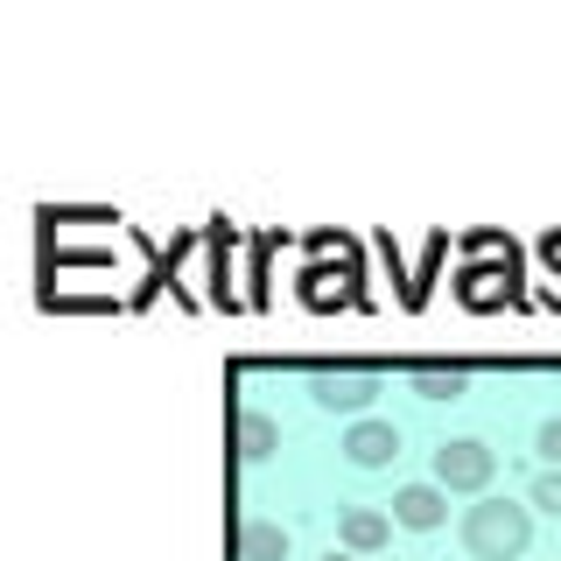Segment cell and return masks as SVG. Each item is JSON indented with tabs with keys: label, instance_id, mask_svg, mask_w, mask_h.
<instances>
[{
	"label": "cell",
	"instance_id": "cell-1",
	"mask_svg": "<svg viewBox=\"0 0 561 561\" xmlns=\"http://www.w3.org/2000/svg\"><path fill=\"white\" fill-rule=\"evenodd\" d=\"M463 548L470 561H519L534 548V505H513V499H484L463 505Z\"/></svg>",
	"mask_w": 561,
	"mask_h": 561
},
{
	"label": "cell",
	"instance_id": "cell-2",
	"mask_svg": "<svg viewBox=\"0 0 561 561\" xmlns=\"http://www.w3.org/2000/svg\"><path fill=\"white\" fill-rule=\"evenodd\" d=\"M379 393H386V373H373V365H337V373L323 365V373H309V400L323 414H351V421H358V414H373Z\"/></svg>",
	"mask_w": 561,
	"mask_h": 561
},
{
	"label": "cell",
	"instance_id": "cell-3",
	"mask_svg": "<svg viewBox=\"0 0 561 561\" xmlns=\"http://www.w3.org/2000/svg\"><path fill=\"white\" fill-rule=\"evenodd\" d=\"M491 478H499V449L478 443V435H456V443L435 449V484H443V491H470V499H484Z\"/></svg>",
	"mask_w": 561,
	"mask_h": 561
},
{
	"label": "cell",
	"instance_id": "cell-4",
	"mask_svg": "<svg viewBox=\"0 0 561 561\" xmlns=\"http://www.w3.org/2000/svg\"><path fill=\"white\" fill-rule=\"evenodd\" d=\"M400 456V428L393 421H379V414H358L344 428V463H358V470H386Z\"/></svg>",
	"mask_w": 561,
	"mask_h": 561
},
{
	"label": "cell",
	"instance_id": "cell-5",
	"mask_svg": "<svg viewBox=\"0 0 561 561\" xmlns=\"http://www.w3.org/2000/svg\"><path fill=\"white\" fill-rule=\"evenodd\" d=\"M393 519H400V526H414V534H435V526L449 519V491L435 484V478L400 484V491H393Z\"/></svg>",
	"mask_w": 561,
	"mask_h": 561
},
{
	"label": "cell",
	"instance_id": "cell-6",
	"mask_svg": "<svg viewBox=\"0 0 561 561\" xmlns=\"http://www.w3.org/2000/svg\"><path fill=\"white\" fill-rule=\"evenodd\" d=\"M456 295H463L470 309H491V302H519V260H505V267H470L456 280Z\"/></svg>",
	"mask_w": 561,
	"mask_h": 561
},
{
	"label": "cell",
	"instance_id": "cell-7",
	"mask_svg": "<svg viewBox=\"0 0 561 561\" xmlns=\"http://www.w3.org/2000/svg\"><path fill=\"white\" fill-rule=\"evenodd\" d=\"M337 540L351 554H379L386 540H393V513H379V505H351V513L337 519Z\"/></svg>",
	"mask_w": 561,
	"mask_h": 561
},
{
	"label": "cell",
	"instance_id": "cell-8",
	"mask_svg": "<svg viewBox=\"0 0 561 561\" xmlns=\"http://www.w3.org/2000/svg\"><path fill=\"white\" fill-rule=\"evenodd\" d=\"M239 561H288V526L253 513L239 526Z\"/></svg>",
	"mask_w": 561,
	"mask_h": 561
},
{
	"label": "cell",
	"instance_id": "cell-9",
	"mask_svg": "<svg viewBox=\"0 0 561 561\" xmlns=\"http://www.w3.org/2000/svg\"><path fill=\"white\" fill-rule=\"evenodd\" d=\"M274 449H280V421L260 414V408H239V456L245 463H267Z\"/></svg>",
	"mask_w": 561,
	"mask_h": 561
},
{
	"label": "cell",
	"instance_id": "cell-10",
	"mask_svg": "<svg viewBox=\"0 0 561 561\" xmlns=\"http://www.w3.org/2000/svg\"><path fill=\"white\" fill-rule=\"evenodd\" d=\"M408 386H414L421 400H463L470 393V373H463V365H414Z\"/></svg>",
	"mask_w": 561,
	"mask_h": 561
},
{
	"label": "cell",
	"instance_id": "cell-11",
	"mask_svg": "<svg viewBox=\"0 0 561 561\" xmlns=\"http://www.w3.org/2000/svg\"><path fill=\"white\" fill-rule=\"evenodd\" d=\"M526 505H540V513H554V519H561V470H540L534 491H526Z\"/></svg>",
	"mask_w": 561,
	"mask_h": 561
},
{
	"label": "cell",
	"instance_id": "cell-12",
	"mask_svg": "<svg viewBox=\"0 0 561 561\" xmlns=\"http://www.w3.org/2000/svg\"><path fill=\"white\" fill-rule=\"evenodd\" d=\"M534 449H540V463H548V470H561V414H548L534 428Z\"/></svg>",
	"mask_w": 561,
	"mask_h": 561
},
{
	"label": "cell",
	"instance_id": "cell-13",
	"mask_svg": "<svg viewBox=\"0 0 561 561\" xmlns=\"http://www.w3.org/2000/svg\"><path fill=\"white\" fill-rule=\"evenodd\" d=\"M540 253H548V267H554V274H561V232H554V239H548V245H540Z\"/></svg>",
	"mask_w": 561,
	"mask_h": 561
},
{
	"label": "cell",
	"instance_id": "cell-14",
	"mask_svg": "<svg viewBox=\"0 0 561 561\" xmlns=\"http://www.w3.org/2000/svg\"><path fill=\"white\" fill-rule=\"evenodd\" d=\"M323 561H358V554H351V548H330V554H323Z\"/></svg>",
	"mask_w": 561,
	"mask_h": 561
}]
</instances>
